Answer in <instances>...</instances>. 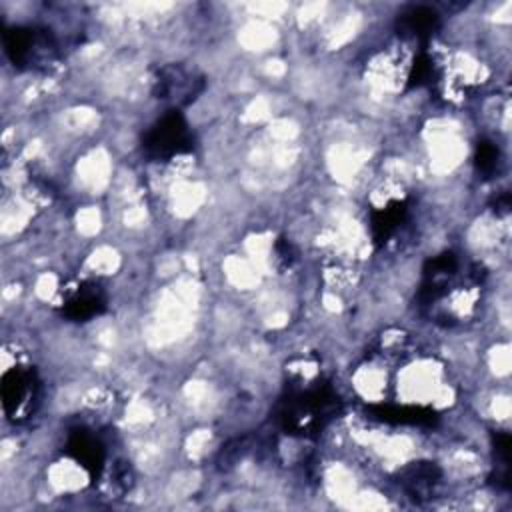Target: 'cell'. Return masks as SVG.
I'll return each instance as SVG.
<instances>
[{
  "label": "cell",
  "instance_id": "1",
  "mask_svg": "<svg viewBox=\"0 0 512 512\" xmlns=\"http://www.w3.org/2000/svg\"><path fill=\"white\" fill-rule=\"evenodd\" d=\"M4 414L12 420H22L34 412L38 398V380L30 368L14 366L2 376L0 384Z\"/></svg>",
  "mask_w": 512,
  "mask_h": 512
},
{
  "label": "cell",
  "instance_id": "2",
  "mask_svg": "<svg viewBox=\"0 0 512 512\" xmlns=\"http://www.w3.org/2000/svg\"><path fill=\"white\" fill-rule=\"evenodd\" d=\"M186 126L182 124L180 116H168L160 122V126L152 132V142L150 146L156 148L158 152H178L182 148L184 140V130Z\"/></svg>",
  "mask_w": 512,
  "mask_h": 512
}]
</instances>
